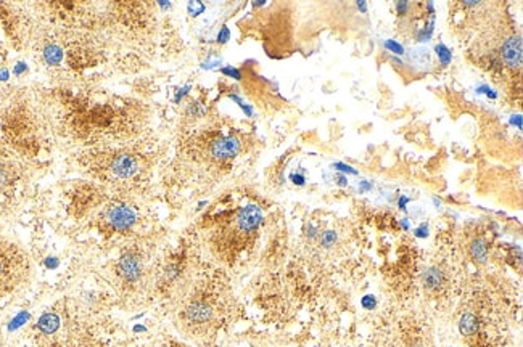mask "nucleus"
<instances>
[{
    "instance_id": "1",
    "label": "nucleus",
    "mask_w": 523,
    "mask_h": 347,
    "mask_svg": "<svg viewBox=\"0 0 523 347\" xmlns=\"http://www.w3.org/2000/svg\"><path fill=\"white\" fill-rule=\"evenodd\" d=\"M28 274V261L16 244L0 241V296L18 286Z\"/></svg>"
},
{
    "instance_id": "2",
    "label": "nucleus",
    "mask_w": 523,
    "mask_h": 347,
    "mask_svg": "<svg viewBox=\"0 0 523 347\" xmlns=\"http://www.w3.org/2000/svg\"><path fill=\"white\" fill-rule=\"evenodd\" d=\"M235 222L242 233H255L263 224V211L256 204H248L239 211Z\"/></svg>"
},
{
    "instance_id": "3",
    "label": "nucleus",
    "mask_w": 523,
    "mask_h": 347,
    "mask_svg": "<svg viewBox=\"0 0 523 347\" xmlns=\"http://www.w3.org/2000/svg\"><path fill=\"white\" fill-rule=\"evenodd\" d=\"M240 146H242L240 140L234 135L219 137L211 145V154L212 158H216L219 161H226V159L235 158L240 151Z\"/></svg>"
},
{
    "instance_id": "4",
    "label": "nucleus",
    "mask_w": 523,
    "mask_h": 347,
    "mask_svg": "<svg viewBox=\"0 0 523 347\" xmlns=\"http://www.w3.org/2000/svg\"><path fill=\"white\" fill-rule=\"evenodd\" d=\"M110 225L118 231H126L135 224V212L127 206H113L106 214Z\"/></svg>"
},
{
    "instance_id": "5",
    "label": "nucleus",
    "mask_w": 523,
    "mask_h": 347,
    "mask_svg": "<svg viewBox=\"0 0 523 347\" xmlns=\"http://www.w3.org/2000/svg\"><path fill=\"white\" fill-rule=\"evenodd\" d=\"M502 60L509 68H520L523 61V44L520 36H512L502 45Z\"/></svg>"
},
{
    "instance_id": "6",
    "label": "nucleus",
    "mask_w": 523,
    "mask_h": 347,
    "mask_svg": "<svg viewBox=\"0 0 523 347\" xmlns=\"http://www.w3.org/2000/svg\"><path fill=\"white\" fill-rule=\"evenodd\" d=\"M118 274L126 282H137L142 275V262L134 254H124L118 262Z\"/></svg>"
},
{
    "instance_id": "7",
    "label": "nucleus",
    "mask_w": 523,
    "mask_h": 347,
    "mask_svg": "<svg viewBox=\"0 0 523 347\" xmlns=\"http://www.w3.org/2000/svg\"><path fill=\"white\" fill-rule=\"evenodd\" d=\"M111 172L119 179L132 177L137 172V161L132 158V156H127V154L118 156L111 164Z\"/></svg>"
},
{
    "instance_id": "8",
    "label": "nucleus",
    "mask_w": 523,
    "mask_h": 347,
    "mask_svg": "<svg viewBox=\"0 0 523 347\" xmlns=\"http://www.w3.org/2000/svg\"><path fill=\"white\" fill-rule=\"evenodd\" d=\"M185 317L192 323H206L212 317V309L205 302H193L185 310Z\"/></svg>"
},
{
    "instance_id": "9",
    "label": "nucleus",
    "mask_w": 523,
    "mask_h": 347,
    "mask_svg": "<svg viewBox=\"0 0 523 347\" xmlns=\"http://www.w3.org/2000/svg\"><path fill=\"white\" fill-rule=\"evenodd\" d=\"M443 272H441L438 267H430L425 270V274L422 275V282L425 285V288L428 289H438L441 285H443Z\"/></svg>"
},
{
    "instance_id": "10",
    "label": "nucleus",
    "mask_w": 523,
    "mask_h": 347,
    "mask_svg": "<svg viewBox=\"0 0 523 347\" xmlns=\"http://www.w3.org/2000/svg\"><path fill=\"white\" fill-rule=\"evenodd\" d=\"M37 328L44 334H52L60 328V318L55 313H44L37 321Z\"/></svg>"
},
{
    "instance_id": "11",
    "label": "nucleus",
    "mask_w": 523,
    "mask_h": 347,
    "mask_svg": "<svg viewBox=\"0 0 523 347\" xmlns=\"http://www.w3.org/2000/svg\"><path fill=\"white\" fill-rule=\"evenodd\" d=\"M470 255L477 264H485L488 259V244L485 239H473L470 244Z\"/></svg>"
},
{
    "instance_id": "12",
    "label": "nucleus",
    "mask_w": 523,
    "mask_h": 347,
    "mask_svg": "<svg viewBox=\"0 0 523 347\" xmlns=\"http://www.w3.org/2000/svg\"><path fill=\"white\" fill-rule=\"evenodd\" d=\"M459 331L465 336H470L478 331V318L473 313H464L459 321Z\"/></svg>"
},
{
    "instance_id": "13",
    "label": "nucleus",
    "mask_w": 523,
    "mask_h": 347,
    "mask_svg": "<svg viewBox=\"0 0 523 347\" xmlns=\"http://www.w3.org/2000/svg\"><path fill=\"white\" fill-rule=\"evenodd\" d=\"M44 58L48 64H58L63 58V52L58 45H48L44 50Z\"/></svg>"
},
{
    "instance_id": "14",
    "label": "nucleus",
    "mask_w": 523,
    "mask_h": 347,
    "mask_svg": "<svg viewBox=\"0 0 523 347\" xmlns=\"http://www.w3.org/2000/svg\"><path fill=\"white\" fill-rule=\"evenodd\" d=\"M435 53L438 56L439 63L443 66H447L449 63L453 61V52L449 50V48L444 45V44H436L435 45Z\"/></svg>"
},
{
    "instance_id": "15",
    "label": "nucleus",
    "mask_w": 523,
    "mask_h": 347,
    "mask_svg": "<svg viewBox=\"0 0 523 347\" xmlns=\"http://www.w3.org/2000/svg\"><path fill=\"white\" fill-rule=\"evenodd\" d=\"M433 31H435V15L430 16V24L427 28H423L417 32V40L419 42H428L433 36Z\"/></svg>"
},
{
    "instance_id": "16",
    "label": "nucleus",
    "mask_w": 523,
    "mask_h": 347,
    "mask_svg": "<svg viewBox=\"0 0 523 347\" xmlns=\"http://www.w3.org/2000/svg\"><path fill=\"white\" fill-rule=\"evenodd\" d=\"M337 231L333 230H327L322 233V238H321V243L324 247H332L335 244V241H337Z\"/></svg>"
},
{
    "instance_id": "17",
    "label": "nucleus",
    "mask_w": 523,
    "mask_h": 347,
    "mask_svg": "<svg viewBox=\"0 0 523 347\" xmlns=\"http://www.w3.org/2000/svg\"><path fill=\"white\" fill-rule=\"evenodd\" d=\"M385 48H387V50H390L391 53H395V55H399V56L404 55V47L399 44L398 40H393V39L385 40Z\"/></svg>"
},
{
    "instance_id": "18",
    "label": "nucleus",
    "mask_w": 523,
    "mask_h": 347,
    "mask_svg": "<svg viewBox=\"0 0 523 347\" xmlns=\"http://www.w3.org/2000/svg\"><path fill=\"white\" fill-rule=\"evenodd\" d=\"M229 98H231V100H232V102H235L237 105H239V106H240V108H242V111H243L245 114H247V116H248V118H251V116H253V108H251V106H250V105H247V103H245V102L242 100V98H240L239 95H235V94H231V95H229Z\"/></svg>"
},
{
    "instance_id": "19",
    "label": "nucleus",
    "mask_w": 523,
    "mask_h": 347,
    "mask_svg": "<svg viewBox=\"0 0 523 347\" xmlns=\"http://www.w3.org/2000/svg\"><path fill=\"white\" fill-rule=\"evenodd\" d=\"M205 10H206V7H205V4H201V2H189V4H187V12H189L192 16H198Z\"/></svg>"
},
{
    "instance_id": "20",
    "label": "nucleus",
    "mask_w": 523,
    "mask_h": 347,
    "mask_svg": "<svg viewBox=\"0 0 523 347\" xmlns=\"http://www.w3.org/2000/svg\"><path fill=\"white\" fill-rule=\"evenodd\" d=\"M220 72H222L224 76H227V77H232V79H235V80H240V79H242V72H240V69L234 68V66H222V68H220Z\"/></svg>"
},
{
    "instance_id": "21",
    "label": "nucleus",
    "mask_w": 523,
    "mask_h": 347,
    "mask_svg": "<svg viewBox=\"0 0 523 347\" xmlns=\"http://www.w3.org/2000/svg\"><path fill=\"white\" fill-rule=\"evenodd\" d=\"M332 166L335 167V169H337V170H340V172H345V173H351V176H357V170L353 167V166H349V164H345V162H341V161H337V162H333L332 164Z\"/></svg>"
},
{
    "instance_id": "22",
    "label": "nucleus",
    "mask_w": 523,
    "mask_h": 347,
    "mask_svg": "<svg viewBox=\"0 0 523 347\" xmlns=\"http://www.w3.org/2000/svg\"><path fill=\"white\" fill-rule=\"evenodd\" d=\"M361 305H362V309H365V310H372L375 305H377V299H375L373 294H365L361 299Z\"/></svg>"
},
{
    "instance_id": "23",
    "label": "nucleus",
    "mask_w": 523,
    "mask_h": 347,
    "mask_svg": "<svg viewBox=\"0 0 523 347\" xmlns=\"http://www.w3.org/2000/svg\"><path fill=\"white\" fill-rule=\"evenodd\" d=\"M477 94H485L488 98H491V100H496V98H497V92H496V90L491 89L489 85H486V84L478 85V87H477Z\"/></svg>"
},
{
    "instance_id": "24",
    "label": "nucleus",
    "mask_w": 523,
    "mask_h": 347,
    "mask_svg": "<svg viewBox=\"0 0 523 347\" xmlns=\"http://www.w3.org/2000/svg\"><path fill=\"white\" fill-rule=\"evenodd\" d=\"M229 39H231V29H229L227 26H222V28H220V31L217 32L216 40L219 44H226V42H229Z\"/></svg>"
},
{
    "instance_id": "25",
    "label": "nucleus",
    "mask_w": 523,
    "mask_h": 347,
    "mask_svg": "<svg viewBox=\"0 0 523 347\" xmlns=\"http://www.w3.org/2000/svg\"><path fill=\"white\" fill-rule=\"evenodd\" d=\"M28 320H29V313H28V312H21L20 315H16V318L12 321L10 329H15V328L21 326V325L24 323V321H28Z\"/></svg>"
},
{
    "instance_id": "26",
    "label": "nucleus",
    "mask_w": 523,
    "mask_h": 347,
    "mask_svg": "<svg viewBox=\"0 0 523 347\" xmlns=\"http://www.w3.org/2000/svg\"><path fill=\"white\" fill-rule=\"evenodd\" d=\"M414 235L417 238H427L428 236V225L427 224H420L417 228L414 230Z\"/></svg>"
},
{
    "instance_id": "27",
    "label": "nucleus",
    "mask_w": 523,
    "mask_h": 347,
    "mask_svg": "<svg viewBox=\"0 0 523 347\" xmlns=\"http://www.w3.org/2000/svg\"><path fill=\"white\" fill-rule=\"evenodd\" d=\"M290 180H291L295 185H298V187H303V185L306 184V177L303 176V173H291Z\"/></svg>"
},
{
    "instance_id": "28",
    "label": "nucleus",
    "mask_w": 523,
    "mask_h": 347,
    "mask_svg": "<svg viewBox=\"0 0 523 347\" xmlns=\"http://www.w3.org/2000/svg\"><path fill=\"white\" fill-rule=\"evenodd\" d=\"M190 89H192V85H185V87H182L181 90H177V94H176V97H174V102H176V103H181L182 98L190 92Z\"/></svg>"
},
{
    "instance_id": "29",
    "label": "nucleus",
    "mask_w": 523,
    "mask_h": 347,
    "mask_svg": "<svg viewBox=\"0 0 523 347\" xmlns=\"http://www.w3.org/2000/svg\"><path fill=\"white\" fill-rule=\"evenodd\" d=\"M220 63H222L220 58H216V60H211V58H209V60H206L205 63L201 64V68L203 69H212V68H216V66H220Z\"/></svg>"
},
{
    "instance_id": "30",
    "label": "nucleus",
    "mask_w": 523,
    "mask_h": 347,
    "mask_svg": "<svg viewBox=\"0 0 523 347\" xmlns=\"http://www.w3.org/2000/svg\"><path fill=\"white\" fill-rule=\"evenodd\" d=\"M189 113H190V114H193V116H201V114H205V113H206V110L203 108V106H200L198 103H193V105H190Z\"/></svg>"
},
{
    "instance_id": "31",
    "label": "nucleus",
    "mask_w": 523,
    "mask_h": 347,
    "mask_svg": "<svg viewBox=\"0 0 523 347\" xmlns=\"http://www.w3.org/2000/svg\"><path fill=\"white\" fill-rule=\"evenodd\" d=\"M407 8H409V2L407 0H401V2L396 4V10H398V15H406L407 13Z\"/></svg>"
},
{
    "instance_id": "32",
    "label": "nucleus",
    "mask_w": 523,
    "mask_h": 347,
    "mask_svg": "<svg viewBox=\"0 0 523 347\" xmlns=\"http://www.w3.org/2000/svg\"><path fill=\"white\" fill-rule=\"evenodd\" d=\"M372 188H373V185L370 184V182H367V180H362L361 184H359V192H361V193H364V192H370Z\"/></svg>"
},
{
    "instance_id": "33",
    "label": "nucleus",
    "mask_w": 523,
    "mask_h": 347,
    "mask_svg": "<svg viewBox=\"0 0 523 347\" xmlns=\"http://www.w3.org/2000/svg\"><path fill=\"white\" fill-rule=\"evenodd\" d=\"M409 201H411V198H407V196H399V201H398L399 209H401V211H406V209H407L406 206H407V203H409Z\"/></svg>"
},
{
    "instance_id": "34",
    "label": "nucleus",
    "mask_w": 523,
    "mask_h": 347,
    "mask_svg": "<svg viewBox=\"0 0 523 347\" xmlns=\"http://www.w3.org/2000/svg\"><path fill=\"white\" fill-rule=\"evenodd\" d=\"M510 124H512V126H517V129L521 130V116L520 114H517V116L513 114L510 118Z\"/></svg>"
},
{
    "instance_id": "35",
    "label": "nucleus",
    "mask_w": 523,
    "mask_h": 347,
    "mask_svg": "<svg viewBox=\"0 0 523 347\" xmlns=\"http://www.w3.org/2000/svg\"><path fill=\"white\" fill-rule=\"evenodd\" d=\"M335 180H337V184H338L340 187H346V185H348V179H346L345 176H341V173H338V176L335 177Z\"/></svg>"
},
{
    "instance_id": "36",
    "label": "nucleus",
    "mask_w": 523,
    "mask_h": 347,
    "mask_svg": "<svg viewBox=\"0 0 523 347\" xmlns=\"http://www.w3.org/2000/svg\"><path fill=\"white\" fill-rule=\"evenodd\" d=\"M45 266H47L48 269H55V267H58V261H56L55 257H48V259L45 261Z\"/></svg>"
},
{
    "instance_id": "37",
    "label": "nucleus",
    "mask_w": 523,
    "mask_h": 347,
    "mask_svg": "<svg viewBox=\"0 0 523 347\" xmlns=\"http://www.w3.org/2000/svg\"><path fill=\"white\" fill-rule=\"evenodd\" d=\"M7 180H8V176H7V172L2 169V167H0V188H2L5 184H7Z\"/></svg>"
},
{
    "instance_id": "38",
    "label": "nucleus",
    "mask_w": 523,
    "mask_h": 347,
    "mask_svg": "<svg viewBox=\"0 0 523 347\" xmlns=\"http://www.w3.org/2000/svg\"><path fill=\"white\" fill-rule=\"evenodd\" d=\"M24 71H26V64H24V63H18L15 66V74H16V76H20V74L24 72Z\"/></svg>"
},
{
    "instance_id": "39",
    "label": "nucleus",
    "mask_w": 523,
    "mask_h": 347,
    "mask_svg": "<svg viewBox=\"0 0 523 347\" xmlns=\"http://www.w3.org/2000/svg\"><path fill=\"white\" fill-rule=\"evenodd\" d=\"M356 5H357V10H361L362 13H367V2H364V0H357Z\"/></svg>"
},
{
    "instance_id": "40",
    "label": "nucleus",
    "mask_w": 523,
    "mask_h": 347,
    "mask_svg": "<svg viewBox=\"0 0 523 347\" xmlns=\"http://www.w3.org/2000/svg\"><path fill=\"white\" fill-rule=\"evenodd\" d=\"M308 236L309 238H316L317 236V228L314 225H309L308 227Z\"/></svg>"
},
{
    "instance_id": "41",
    "label": "nucleus",
    "mask_w": 523,
    "mask_h": 347,
    "mask_svg": "<svg viewBox=\"0 0 523 347\" xmlns=\"http://www.w3.org/2000/svg\"><path fill=\"white\" fill-rule=\"evenodd\" d=\"M399 224H401V228H403V230H409V219H401V222H399Z\"/></svg>"
},
{
    "instance_id": "42",
    "label": "nucleus",
    "mask_w": 523,
    "mask_h": 347,
    "mask_svg": "<svg viewBox=\"0 0 523 347\" xmlns=\"http://www.w3.org/2000/svg\"><path fill=\"white\" fill-rule=\"evenodd\" d=\"M7 79H8V71L0 69V80H7Z\"/></svg>"
},
{
    "instance_id": "43",
    "label": "nucleus",
    "mask_w": 523,
    "mask_h": 347,
    "mask_svg": "<svg viewBox=\"0 0 523 347\" xmlns=\"http://www.w3.org/2000/svg\"><path fill=\"white\" fill-rule=\"evenodd\" d=\"M480 2H478V0H467V2H464V5H467V7H477Z\"/></svg>"
},
{
    "instance_id": "44",
    "label": "nucleus",
    "mask_w": 523,
    "mask_h": 347,
    "mask_svg": "<svg viewBox=\"0 0 523 347\" xmlns=\"http://www.w3.org/2000/svg\"><path fill=\"white\" fill-rule=\"evenodd\" d=\"M134 331H135V333L145 331V326H142V325H135V326H134Z\"/></svg>"
},
{
    "instance_id": "45",
    "label": "nucleus",
    "mask_w": 523,
    "mask_h": 347,
    "mask_svg": "<svg viewBox=\"0 0 523 347\" xmlns=\"http://www.w3.org/2000/svg\"><path fill=\"white\" fill-rule=\"evenodd\" d=\"M433 204L436 206V209H439V208H441V201L438 200V198H433Z\"/></svg>"
},
{
    "instance_id": "46",
    "label": "nucleus",
    "mask_w": 523,
    "mask_h": 347,
    "mask_svg": "<svg viewBox=\"0 0 523 347\" xmlns=\"http://www.w3.org/2000/svg\"><path fill=\"white\" fill-rule=\"evenodd\" d=\"M266 2H264V0H258V2H253V5H255V7H263Z\"/></svg>"
},
{
    "instance_id": "47",
    "label": "nucleus",
    "mask_w": 523,
    "mask_h": 347,
    "mask_svg": "<svg viewBox=\"0 0 523 347\" xmlns=\"http://www.w3.org/2000/svg\"><path fill=\"white\" fill-rule=\"evenodd\" d=\"M391 60H393V63H396V64H399V66H403V61H401V60H399V58L393 56V58H391Z\"/></svg>"
},
{
    "instance_id": "48",
    "label": "nucleus",
    "mask_w": 523,
    "mask_h": 347,
    "mask_svg": "<svg viewBox=\"0 0 523 347\" xmlns=\"http://www.w3.org/2000/svg\"><path fill=\"white\" fill-rule=\"evenodd\" d=\"M160 7H161V8H169L171 4H169V2H160Z\"/></svg>"
}]
</instances>
